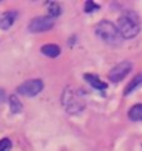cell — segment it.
Wrapping results in <instances>:
<instances>
[{"instance_id": "cell-1", "label": "cell", "mask_w": 142, "mask_h": 151, "mask_svg": "<svg viewBox=\"0 0 142 151\" xmlns=\"http://www.w3.org/2000/svg\"><path fill=\"white\" fill-rule=\"evenodd\" d=\"M117 28L121 39H135L141 33V18L136 12L126 11L120 15L117 21Z\"/></svg>"}, {"instance_id": "cell-2", "label": "cell", "mask_w": 142, "mask_h": 151, "mask_svg": "<svg viewBox=\"0 0 142 151\" xmlns=\"http://www.w3.org/2000/svg\"><path fill=\"white\" fill-rule=\"evenodd\" d=\"M61 101L68 114H80L86 107L82 91H74L73 88H65Z\"/></svg>"}, {"instance_id": "cell-3", "label": "cell", "mask_w": 142, "mask_h": 151, "mask_svg": "<svg viewBox=\"0 0 142 151\" xmlns=\"http://www.w3.org/2000/svg\"><path fill=\"white\" fill-rule=\"evenodd\" d=\"M95 33L101 40H104L111 46H118L121 43V36L118 33V28L111 21H105V19L99 21L95 27Z\"/></svg>"}, {"instance_id": "cell-4", "label": "cell", "mask_w": 142, "mask_h": 151, "mask_svg": "<svg viewBox=\"0 0 142 151\" xmlns=\"http://www.w3.org/2000/svg\"><path fill=\"white\" fill-rule=\"evenodd\" d=\"M132 70V62L129 61H121L118 62L115 67H113V70L108 73V79L113 82V83H118L121 82L124 77H127V74L130 73Z\"/></svg>"}, {"instance_id": "cell-5", "label": "cell", "mask_w": 142, "mask_h": 151, "mask_svg": "<svg viewBox=\"0 0 142 151\" xmlns=\"http://www.w3.org/2000/svg\"><path fill=\"white\" fill-rule=\"evenodd\" d=\"M18 93L19 95H24V96H28V98H33L36 95H39L42 91H43V82L40 79H34V80H28L25 83H22L21 86H18Z\"/></svg>"}, {"instance_id": "cell-6", "label": "cell", "mask_w": 142, "mask_h": 151, "mask_svg": "<svg viewBox=\"0 0 142 151\" xmlns=\"http://www.w3.org/2000/svg\"><path fill=\"white\" fill-rule=\"evenodd\" d=\"M53 19L50 17H36L30 21L28 24V30L31 33H44L49 31L53 27Z\"/></svg>"}, {"instance_id": "cell-7", "label": "cell", "mask_w": 142, "mask_h": 151, "mask_svg": "<svg viewBox=\"0 0 142 151\" xmlns=\"http://www.w3.org/2000/svg\"><path fill=\"white\" fill-rule=\"evenodd\" d=\"M16 19V12L15 11H6L0 14V30H8L14 25Z\"/></svg>"}, {"instance_id": "cell-8", "label": "cell", "mask_w": 142, "mask_h": 151, "mask_svg": "<svg viewBox=\"0 0 142 151\" xmlns=\"http://www.w3.org/2000/svg\"><path fill=\"white\" fill-rule=\"evenodd\" d=\"M42 53L44 56H49V58H56L59 56L61 53V47L58 45H53V43H47V45H43L42 46Z\"/></svg>"}, {"instance_id": "cell-9", "label": "cell", "mask_w": 142, "mask_h": 151, "mask_svg": "<svg viewBox=\"0 0 142 151\" xmlns=\"http://www.w3.org/2000/svg\"><path fill=\"white\" fill-rule=\"evenodd\" d=\"M85 80H86L92 88H95V89H98V91H104V89L107 88V83H104L102 80H99L96 76H93V74H85Z\"/></svg>"}, {"instance_id": "cell-10", "label": "cell", "mask_w": 142, "mask_h": 151, "mask_svg": "<svg viewBox=\"0 0 142 151\" xmlns=\"http://www.w3.org/2000/svg\"><path fill=\"white\" fill-rule=\"evenodd\" d=\"M142 86V73L141 74H138V76H135V77L130 80V83L126 86V89H124V95L127 96L129 93H132L133 91H136L138 88H141Z\"/></svg>"}, {"instance_id": "cell-11", "label": "cell", "mask_w": 142, "mask_h": 151, "mask_svg": "<svg viewBox=\"0 0 142 151\" xmlns=\"http://www.w3.org/2000/svg\"><path fill=\"white\" fill-rule=\"evenodd\" d=\"M129 119L132 122H139L142 120V104H136L130 108L129 111Z\"/></svg>"}, {"instance_id": "cell-12", "label": "cell", "mask_w": 142, "mask_h": 151, "mask_svg": "<svg viewBox=\"0 0 142 151\" xmlns=\"http://www.w3.org/2000/svg\"><path fill=\"white\" fill-rule=\"evenodd\" d=\"M9 104H11V113L12 114H18V113L22 111V104H21V101L18 99L16 95L9 96Z\"/></svg>"}, {"instance_id": "cell-13", "label": "cell", "mask_w": 142, "mask_h": 151, "mask_svg": "<svg viewBox=\"0 0 142 151\" xmlns=\"http://www.w3.org/2000/svg\"><path fill=\"white\" fill-rule=\"evenodd\" d=\"M46 6H47V12H49V17H50V18L59 17V15L62 14V8H61L59 3H56V2H49Z\"/></svg>"}, {"instance_id": "cell-14", "label": "cell", "mask_w": 142, "mask_h": 151, "mask_svg": "<svg viewBox=\"0 0 142 151\" xmlns=\"http://www.w3.org/2000/svg\"><path fill=\"white\" fill-rule=\"evenodd\" d=\"M11 148H12V141L9 138L0 139V151H11Z\"/></svg>"}, {"instance_id": "cell-15", "label": "cell", "mask_w": 142, "mask_h": 151, "mask_svg": "<svg viewBox=\"0 0 142 151\" xmlns=\"http://www.w3.org/2000/svg\"><path fill=\"white\" fill-rule=\"evenodd\" d=\"M99 9V6L98 5H95L93 2H86V5H85V12L86 14H92V12H95V11H98Z\"/></svg>"}, {"instance_id": "cell-16", "label": "cell", "mask_w": 142, "mask_h": 151, "mask_svg": "<svg viewBox=\"0 0 142 151\" xmlns=\"http://www.w3.org/2000/svg\"><path fill=\"white\" fill-rule=\"evenodd\" d=\"M3 101H5V91L0 89V104H2Z\"/></svg>"}]
</instances>
